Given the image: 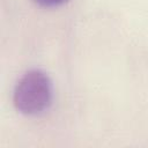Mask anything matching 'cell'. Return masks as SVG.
I'll use <instances>...</instances> for the list:
<instances>
[{"mask_svg":"<svg viewBox=\"0 0 148 148\" xmlns=\"http://www.w3.org/2000/svg\"><path fill=\"white\" fill-rule=\"evenodd\" d=\"M53 98V84L47 73L32 68L16 82L13 91L15 109L27 116H36L47 110Z\"/></svg>","mask_w":148,"mask_h":148,"instance_id":"1","label":"cell"},{"mask_svg":"<svg viewBox=\"0 0 148 148\" xmlns=\"http://www.w3.org/2000/svg\"><path fill=\"white\" fill-rule=\"evenodd\" d=\"M34 1L43 7H58L66 3L68 0H34Z\"/></svg>","mask_w":148,"mask_h":148,"instance_id":"2","label":"cell"}]
</instances>
